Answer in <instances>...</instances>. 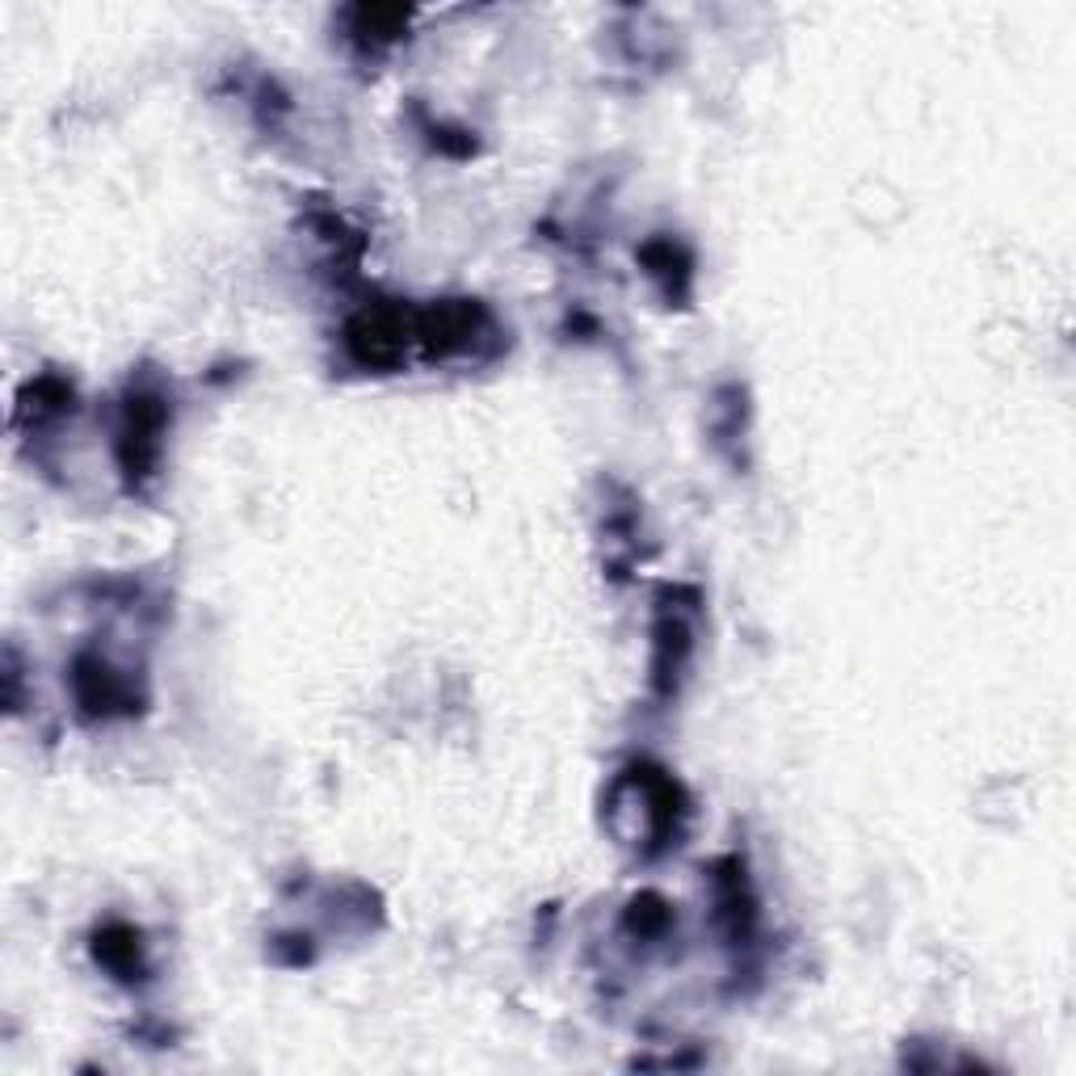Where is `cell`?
Listing matches in <instances>:
<instances>
[{
    "label": "cell",
    "instance_id": "obj_1",
    "mask_svg": "<svg viewBox=\"0 0 1076 1076\" xmlns=\"http://www.w3.org/2000/svg\"><path fill=\"white\" fill-rule=\"evenodd\" d=\"M97 959L118 976H131L139 971V938L127 929H110L106 938H97Z\"/></svg>",
    "mask_w": 1076,
    "mask_h": 1076
}]
</instances>
